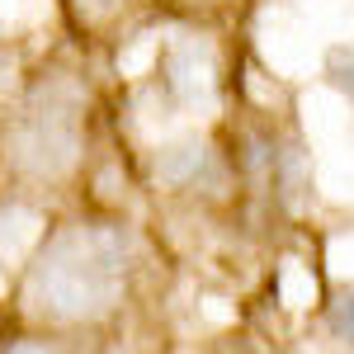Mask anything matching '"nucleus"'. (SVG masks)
<instances>
[{
    "mask_svg": "<svg viewBox=\"0 0 354 354\" xmlns=\"http://www.w3.org/2000/svg\"><path fill=\"white\" fill-rule=\"evenodd\" d=\"M123 245L109 232H71L33 270V298L53 317H95L118 298Z\"/></svg>",
    "mask_w": 354,
    "mask_h": 354,
    "instance_id": "nucleus-1",
    "label": "nucleus"
},
{
    "mask_svg": "<svg viewBox=\"0 0 354 354\" xmlns=\"http://www.w3.org/2000/svg\"><path fill=\"white\" fill-rule=\"evenodd\" d=\"M71 156H76V123H71V113L33 109L19 123V133H15V161L19 165L48 175V170L71 165Z\"/></svg>",
    "mask_w": 354,
    "mask_h": 354,
    "instance_id": "nucleus-2",
    "label": "nucleus"
},
{
    "mask_svg": "<svg viewBox=\"0 0 354 354\" xmlns=\"http://www.w3.org/2000/svg\"><path fill=\"white\" fill-rule=\"evenodd\" d=\"M203 165H208V147L203 142H185V147H170L156 161V170H161L165 185H194Z\"/></svg>",
    "mask_w": 354,
    "mask_h": 354,
    "instance_id": "nucleus-3",
    "label": "nucleus"
},
{
    "mask_svg": "<svg viewBox=\"0 0 354 354\" xmlns=\"http://www.w3.org/2000/svg\"><path fill=\"white\" fill-rule=\"evenodd\" d=\"M170 71H175V76H170V81H175V90H185V95H198V90H203V66H194V48H180V53L170 57Z\"/></svg>",
    "mask_w": 354,
    "mask_h": 354,
    "instance_id": "nucleus-4",
    "label": "nucleus"
},
{
    "mask_svg": "<svg viewBox=\"0 0 354 354\" xmlns=\"http://www.w3.org/2000/svg\"><path fill=\"white\" fill-rule=\"evenodd\" d=\"M330 330H335L340 340H350V345H354V283H350V288H340L335 302H330Z\"/></svg>",
    "mask_w": 354,
    "mask_h": 354,
    "instance_id": "nucleus-5",
    "label": "nucleus"
},
{
    "mask_svg": "<svg viewBox=\"0 0 354 354\" xmlns=\"http://www.w3.org/2000/svg\"><path fill=\"white\" fill-rule=\"evenodd\" d=\"M330 76H335V85L354 100V53H335L330 57Z\"/></svg>",
    "mask_w": 354,
    "mask_h": 354,
    "instance_id": "nucleus-6",
    "label": "nucleus"
},
{
    "mask_svg": "<svg viewBox=\"0 0 354 354\" xmlns=\"http://www.w3.org/2000/svg\"><path fill=\"white\" fill-rule=\"evenodd\" d=\"M5 354H43V350H38V345H28V340H24V345H10Z\"/></svg>",
    "mask_w": 354,
    "mask_h": 354,
    "instance_id": "nucleus-7",
    "label": "nucleus"
}]
</instances>
